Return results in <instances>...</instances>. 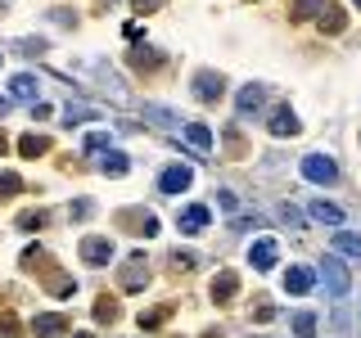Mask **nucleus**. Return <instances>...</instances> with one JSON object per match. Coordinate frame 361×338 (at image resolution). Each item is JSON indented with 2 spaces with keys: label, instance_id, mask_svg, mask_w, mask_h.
<instances>
[{
  "label": "nucleus",
  "instance_id": "1",
  "mask_svg": "<svg viewBox=\"0 0 361 338\" xmlns=\"http://www.w3.org/2000/svg\"><path fill=\"white\" fill-rule=\"evenodd\" d=\"M321 284H325V293H330V298H348V289H353V280H348V266L338 262L334 253L321 262Z\"/></svg>",
  "mask_w": 361,
  "mask_h": 338
},
{
  "label": "nucleus",
  "instance_id": "2",
  "mask_svg": "<svg viewBox=\"0 0 361 338\" xmlns=\"http://www.w3.org/2000/svg\"><path fill=\"white\" fill-rule=\"evenodd\" d=\"M302 176L316 180V185H334L338 167H334V158H325V154H307V158H302Z\"/></svg>",
  "mask_w": 361,
  "mask_h": 338
},
{
  "label": "nucleus",
  "instance_id": "3",
  "mask_svg": "<svg viewBox=\"0 0 361 338\" xmlns=\"http://www.w3.org/2000/svg\"><path fill=\"white\" fill-rule=\"evenodd\" d=\"M82 262L86 266H109L113 262V239H82Z\"/></svg>",
  "mask_w": 361,
  "mask_h": 338
},
{
  "label": "nucleus",
  "instance_id": "4",
  "mask_svg": "<svg viewBox=\"0 0 361 338\" xmlns=\"http://www.w3.org/2000/svg\"><path fill=\"white\" fill-rule=\"evenodd\" d=\"M176 225H180V234H203V230H208V208H203V203L185 208V212L176 217Z\"/></svg>",
  "mask_w": 361,
  "mask_h": 338
},
{
  "label": "nucleus",
  "instance_id": "5",
  "mask_svg": "<svg viewBox=\"0 0 361 338\" xmlns=\"http://www.w3.org/2000/svg\"><path fill=\"white\" fill-rule=\"evenodd\" d=\"M276 257H280L276 239H257L253 248H248V262H253V270H271V266H276Z\"/></svg>",
  "mask_w": 361,
  "mask_h": 338
},
{
  "label": "nucleus",
  "instance_id": "6",
  "mask_svg": "<svg viewBox=\"0 0 361 338\" xmlns=\"http://www.w3.org/2000/svg\"><path fill=\"white\" fill-rule=\"evenodd\" d=\"M312 284H316V270L312 266H289L285 270V289L289 293H312Z\"/></svg>",
  "mask_w": 361,
  "mask_h": 338
},
{
  "label": "nucleus",
  "instance_id": "7",
  "mask_svg": "<svg viewBox=\"0 0 361 338\" xmlns=\"http://www.w3.org/2000/svg\"><path fill=\"white\" fill-rule=\"evenodd\" d=\"M158 189H163V194H180V189H190V167H167V172L158 176Z\"/></svg>",
  "mask_w": 361,
  "mask_h": 338
},
{
  "label": "nucleus",
  "instance_id": "8",
  "mask_svg": "<svg viewBox=\"0 0 361 338\" xmlns=\"http://www.w3.org/2000/svg\"><path fill=\"white\" fill-rule=\"evenodd\" d=\"M307 217H312L316 225H343V212H338L334 203H325V199H316V203H312Z\"/></svg>",
  "mask_w": 361,
  "mask_h": 338
},
{
  "label": "nucleus",
  "instance_id": "9",
  "mask_svg": "<svg viewBox=\"0 0 361 338\" xmlns=\"http://www.w3.org/2000/svg\"><path fill=\"white\" fill-rule=\"evenodd\" d=\"M221 90H226V82H221L217 73H199L195 77V95L199 99H221Z\"/></svg>",
  "mask_w": 361,
  "mask_h": 338
},
{
  "label": "nucleus",
  "instance_id": "10",
  "mask_svg": "<svg viewBox=\"0 0 361 338\" xmlns=\"http://www.w3.org/2000/svg\"><path fill=\"white\" fill-rule=\"evenodd\" d=\"M271 135H298V118H293V108H276V113H271Z\"/></svg>",
  "mask_w": 361,
  "mask_h": 338
},
{
  "label": "nucleus",
  "instance_id": "11",
  "mask_svg": "<svg viewBox=\"0 0 361 338\" xmlns=\"http://www.w3.org/2000/svg\"><path fill=\"white\" fill-rule=\"evenodd\" d=\"M180 131H185V140L195 144L199 154H208V149H212V131L203 127V122H185V127H180Z\"/></svg>",
  "mask_w": 361,
  "mask_h": 338
},
{
  "label": "nucleus",
  "instance_id": "12",
  "mask_svg": "<svg viewBox=\"0 0 361 338\" xmlns=\"http://www.w3.org/2000/svg\"><path fill=\"white\" fill-rule=\"evenodd\" d=\"M235 289H240V275H235V270H221V275L212 280V298H217V302L235 298Z\"/></svg>",
  "mask_w": 361,
  "mask_h": 338
},
{
  "label": "nucleus",
  "instance_id": "13",
  "mask_svg": "<svg viewBox=\"0 0 361 338\" xmlns=\"http://www.w3.org/2000/svg\"><path fill=\"white\" fill-rule=\"evenodd\" d=\"M334 253L361 257V234H353V230H334Z\"/></svg>",
  "mask_w": 361,
  "mask_h": 338
},
{
  "label": "nucleus",
  "instance_id": "14",
  "mask_svg": "<svg viewBox=\"0 0 361 338\" xmlns=\"http://www.w3.org/2000/svg\"><path fill=\"white\" fill-rule=\"evenodd\" d=\"M145 275H149V270H145V257H131L127 270H122V289H140Z\"/></svg>",
  "mask_w": 361,
  "mask_h": 338
},
{
  "label": "nucleus",
  "instance_id": "15",
  "mask_svg": "<svg viewBox=\"0 0 361 338\" xmlns=\"http://www.w3.org/2000/svg\"><path fill=\"white\" fill-rule=\"evenodd\" d=\"M32 330H37L41 338L45 334H63L68 330V315H37V320H32Z\"/></svg>",
  "mask_w": 361,
  "mask_h": 338
},
{
  "label": "nucleus",
  "instance_id": "16",
  "mask_svg": "<svg viewBox=\"0 0 361 338\" xmlns=\"http://www.w3.org/2000/svg\"><path fill=\"white\" fill-rule=\"evenodd\" d=\"M9 90H14V99H37V77H32V73H18L14 82H9Z\"/></svg>",
  "mask_w": 361,
  "mask_h": 338
},
{
  "label": "nucleus",
  "instance_id": "17",
  "mask_svg": "<svg viewBox=\"0 0 361 338\" xmlns=\"http://www.w3.org/2000/svg\"><path fill=\"white\" fill-rule=\"evenodd\" d=\"M99 167H104V176H127V154L109 149V154H104V163H99Z\"/></svg>",
  "mask_w": 361,
  "mask_h": 338
},
{
  "label": "nucleus",
  "instance_id": "18",
  "mask_svg": "<svg viewBox=\"0 0 361 338\" xmlns=\"http://www.w3.org/2000/svg\"><path fill=\"white\" fill-rule=\"evenodd\" d=\"M257 104H262V86H244L240 90V118H244V113H253Z\"/></svg>",
  "mask_w": 361,
  "mask_h": 338
},
{
  "label": "nucleus",
  "instance_id": "19",
  "mask_svg": "<svg viewBox=\"0 0 361 338\" xmlns=\"http://www.w3.org/2000/svg\"><path fill=\"white\" fill-rule=\"evenodd\" d=\"M276 221L289 225V230H298V225H302V212L293 208V203H280V208H276Z\"/></svg>",
  "mask_w": 361,
  "mask_h": 338
},
{
  "label": "nucleus",
  "instance_id": "20",
  "mask_svg": "<svg viewBox=\"0 0 361 338\" xmlns=\"http://www.w3.org/2000/svg\"><path fill=\"white\" fill-rule=\"evenodd\" d=\"M293 334H298V338H312L316 334V315L312 311H298V315H293Z\"/></svg>",
  "mask_w": 361,
  "mask_h": 338
},
{
  "label": "nucleus",
  "instance_id": "21",
  "mask_svg": "<svg viewBox=\"0 0 361 338\" xmlns=\"http://www.w3.org/2000/svg\"><path fill=\"white\" fill-rule=\"evenodd\" d=\"M18 149L27 154V158H37V154H45V149H50V144H45L41 135H23V140H18Z\"/></svg>",
  "mask_w": 361,
  "mask_h": 338
},
{
  "label": "nucleus",
  "instance_id": "22",
  "mask_svg": "<svg viewBox=\"0 0 361 338\" xmlns=\"http://www.w3.org/2000/svg\"><path fill=\"white\" fill-rule=\"evenodd\" d=\"M18 189H23V180L14 172H0V199H14Z\"/></svg>",
  "mask_w": 361,
  "mask_h": 338
},
{
  "label": "nucleus",
  "instance_id": "23",
  "mask_svg": "<svg viewBox=\"0 0 361 338\" xmlns=\"http://www.w3.org/2000/svg\"><path fill=\"white\" fill-rule=\"evenodd\" d=\"M45 225V212H23L18 217V230H41Z\"/></svg>",
  "mask_w": 361,
  "mask_h": 338
},
{
  "label": "nucleus",
  "instance_id": "24",
  "mask_svg": "<svg viewBox=\"0 0 361 338\" xmlns=\"http://www.w3.org/2000/svg\"><path fill=\"white\" fill-rule=\"evenodd\" d=\"M321 5H325V0H293V14H298V18H312Z\"/></svg>",
  "mask_w": 361,
  "mask_h": 338
},
{
  "label": "nucleus",
  "instance_id": "25",
  "mask_svg": "<svg viewBox=\"0 0 361 338\" xmlns=\"http://www.w3.org/2000/svg\"><path fill=\"white\" fill-rule=\"evenodd\" d=\"M86 118H95V113H90V108H82V104H77V108L68 104V108H63V122H68V127H73V122H86Z\"/></svg>",
  "mask_w": 361,
  "mask_h": 338
},
{
  "label": "nucleus",
  "instance_id": "26",
  "mask_svg": "<svg viewBox=\"0 0 361 338\" xmlns=\"http://www.w3.org/2000/svg\"><path fill=\"white\" fill-rule=\"evenodd\" d=\"M325 14H330V18H321L325 32H343V14H338V9H325Z\"/></svg>",
  "mask_w": 361,
  "mask_h": 338
},
{
  "label": "nucleus",
  "instance_id": "27",
  "mask_svg": "<svg viewBox=\"0 0 361 338\" xmlns=\"http://www.w3.org/2000/svg\"><path fill=\"white\" fill-rule=\"evenodd\" d=\"M217 203H221V212H231V217H235V208H240V199H235L231 189H217Z\"/></svg>",
  "mask_w": 361,
  "mask_h": 338
},
{
  "label": "nucleus",
  "instance_id": "28",
  "mask_svg": "<svg viewBox=\"0 0 361 338\" xmlns=\"http://www.w3.org/2000/svg\"><path fill=\"white\" fill-rule=\"evenodd\" d=\"M104 144H109V135H86V154H99V149H104Z\"/></svg>",
  "mask_w": 361,
  "mask_h": 338
},
{
  "label": "nucleus",
  "instance_id": "29",
  "mask_svg": "<svg viewBox=\"0 0 361 338\" xmlns=\"http://www.w3.org/2000/svg\"><path fill=\"white\" fill-rule=\"evenodd\" d=\"M113 315H118V307H113V302L104 298V302H99V307H95V320H113Z\"/></svg>",
  "mask_w": 361,
  "mask_h": 338
},
{
  "label": "nucleus",
  "instance_id": "30",
  "mask_svg": "<svg viewBox=\"0 0 361 338\" xmlns=\"http://www.w3.org/2000/svg\"><path fill=\"white\" fill-rule=\"evenodd\" d=\"M172 266H180V270H190V266H195V257H190V253H172Z\"/></svg>",
  "mask_w": 361,
  "mask_h": 338
},
{
  "label": "nucleus",
  "instance_id": "31",
  "mask_svg": "<svg viewBox=\"0 0 361 338\" xmlns=\"http://www.w3.org/2000/svg\"><path fill=\"white\" fill-rule=\"evenodd\" d=\"M73 217H90V199H77L73 203Z\"/></svg>",
  "mask_w": 361,
  "mask_h": 338
},
{
  "label": "nucleus",
  "instance_id": "32",
  "mask_svg": "<svg viewBox=\"0 0 361 338\" xmlns=\"http://www.w3.org/2000/svg\"><path fill=\"white\" fill-rule=\"evenodd\" d=\"M131 5H135V9H158L163 0H131Z\"/></svg>",
  "mask_w": 361,
  "mask_h": 338
},
{
  "label": "nucleus",
  "instance_id": "33",
  "mask_svg": "<svg viewBox=\"0 0 361 338\" xmlns=\"http://www.w3.org/2000/svg\"><path fill=\"white\" fill-rule=\"evenodd\" d=\"M5 113H9V99H5V95H0V118H5Z\"/></svg>",
  "mask_w": 361,
  "mask_h": 338
},
{
  "label": "nucleus",
  "instance_id": "34",
  "mask_svg": "<svg viewBox=\"0 0 361 338\" xmlns=\"http://www.w3.org/2000/svg\"><path fill=\"white\" fill-rule=\"evenodd\" d=\"M0 154H5V135H0Z\"/></svg>",
  "mask_w": 361,
  "mask_h": 338
},
{
  "label": "nucleus",
  "instance_id": "35",
  "mask_svg": "<svg viewBox=\"0 0 361 338\" xmlns=\"http://www.w3.org/2000/svg\"><path fill=\"white\" fill-rule=\"evenodd\" d=\"M73 338H90V334H73Z\"/></svg>",
  "mask_w": 361,
  "mask_h": 338
},
{
  "label": "nucleus",
  "instance_id": "36",
  "mask_svg": "<svg viewBox=\"0 0 361 338\" xmlns=\"http://www.w3.org/2000/svg\"><path fill=\"white\" fill-rule=\"evenodd\" d=\"M357 5H361V0H357Z\"/></svg>",
  "mask_w": 361,
  "mask_h": 338
}]
</instances>
